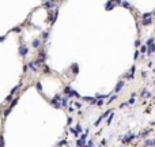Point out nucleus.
<instances>
[{
  "label": "nucleus",
  "mask_w": 155,
  "mask_h": 147,
  "mask_svg": "<svg viewBox=\"0 0 155 147\" xmlns=\"http://www.w3.org/2000/svg\"><path fill=\"white\" fill-rule=\"evenodd\" d=\"M26 53H27V49H26V46H22V48H21V54H22V56H25Z\"/></svg>",
  "instance_id": "nucleus-1"
},
{
  "label": "nucleus",
  "mask_w": 155,
  "mask_h": 147,
  "mask_svg": "<svg viewBox=\"0 0 155 147\" xmlns=\"http://www.w3.org/2000/svg\"><path fill=\"white\" fill-rule=\"evenodd\" d=\"M120 89H122V82H120V83L117 85V87H116V90H120Z\"/></svg>",
  "instance_id": "nucleus-2"
},
{
  "label": "nucleus",
  "mask_w": 155,
  "mask_h": 147,
  "mask_svg": "<svg viewBox=\"0 0 155 147\" xmlns=\"http://www.w3.org/2000/svg\"><path fill=\"white\" fill-rule=\"evenodd\" d=\"M39 45V41L38 40H35V41H34V46H35V48H37V46H38Z\"/></svg>",
  "instance_id": "nucleus-3"
}]
</instances>
